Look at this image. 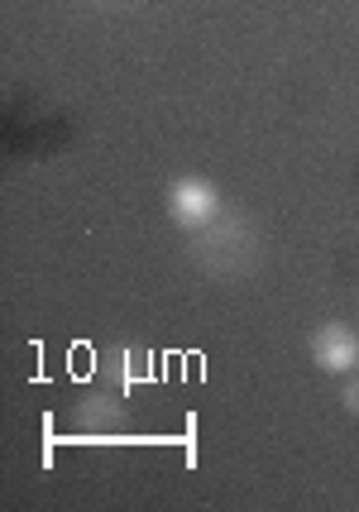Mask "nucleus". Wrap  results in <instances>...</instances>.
I'll use <instances>...</instances> for the list:
<instances>
[{
	"instance_id": "nucleus-1",
	"label": "nucleus",
	"mask_w": 359,
	"mask_h": 512,
	"mask_svg": "<svg viewBox=\"0 0 359 512\" xmlns=\"http://www.w3.org/2000/svg\"><path fill=\"white\" fill-rule=\"evenodd\" d=\"M168 216L187 230H206V225L221 216V192L216 182L206 178H178L168 187Z\"/></svg>"
},
{
	"instance_id": "nucleus-2",
	"label": "nucleus",
	"mask_w": 359,
	"mask_h": 512,
	"mask_svg": "<svg viewBox=\"0 0 359 512\" xmlns=\"http://www.w3.org/2000/svg\"><path fill=\"white\" fill-rule=\"evenodd\" d=\"M312 359L316 369H326V374H350L359 364V335L345 321H326L312 335Z\"/></svg>"
},
{
	"instance_id": "nucleus-3",
	"label": "nucleus",
	"mask_w": 359,
	"mask_h": 512,
	"mask_svg": "<svg viewBox=\"0 0 359 512\" xmlns=\"http://www.w3.org/2000/svg\"><path fill=\"white\" fill-rule=\"evenodd\" d=\"M340 402H345L350 412H359V383H345V388H340Z\"/></svg>"
}]
</instances>
